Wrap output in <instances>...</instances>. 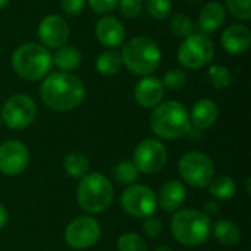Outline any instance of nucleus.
Segmentation results:
<instances>
[{
    "label": "nucleus",
    "mask_w": 251,
    "mask_h": 251,
    "mask_svg": "<svg viewBox=\"0 0 251 251\" xmlns=\"http://www.w3.org/2000/svg\"><path fill=\"white\" fill-rule=\"evenodd\" d=\"M40 96L43 103L51 110L69 112L82 103L85 85L71 72H53L43 79Z\"/></svg>",
    "instance_id": "f257e3e1"
},
{
    "label": "nucleus",
    "mask_w": 251,
    "mask_h": 251,
    "mask_svg": "<svg viewBox=\"0 0 251 251\" xmlns=\"http://www.w3.org/2000/svg\"><path fill=\"white\" fill-rule=\"evenodd\" d=\"M150 128L154 135L163 140L182 138L191 131L188 110L176 100L162 101L151 112Z\"/></svg>",
    "instance_id": "f03ea898"
},
{
    "label": "nucleus",
    "mask_w": 251,
    "mask_h": 251,
    "mask_svg": "<svg viewBox=\"0 0 251 251\" xmlns=\"http://www.w3.org/2000/svg\"><path fill=\"white\" fill-rule=\"evenodd\" d=\"M171 231L179 244L197 247L209 240L212 234V221L201 210L179 209L172 216Z\"/></svg>",
    "instance_id": "7ed1b4c3"
},
{
    "label": "nucleus",
    "mask_w": 251,
    "mask_h": 251,
    "mask_svg": "<svg viewBox=\"0 0 251 251\" xmlns=\"http://www.w3.org/2000/svg\"><path fill=\"white\" fill-rule=\"evenodd\" d=\"M113 196L112 181L100 172H91L82 176L76 190L78 204L87 215H97L107 210L113 201Z\"/></svg>",
    "instance_id": "20e7f679"
},
{
    "label": "nucleus",
    "mask_w": 251,
    "mask_h": 251,
    "mask_svg": "<svg viewBox=\"0 0 251 251\" xmlns=\"http://www.w3.org/2000/svg\"><path fill=\"white\" fill-rule=\"evenodd\" d=\"M122 63L129 69V72L147 76L151 75L162 62V51L156 41L149 37H134L122 49Z\"/></svg>",
    "instance_id": "39448f33"
},
{
    "label": "nucleus",
    "mask_w": 251,
    "mask_h": 251,
    "mask_svg": "<svg viewBox=\"0 0 251 251\" xmlns=\"http://www.w3.org/2000/svg\"><path fill=\"white\" fill-rule=\"evenodd\" d=\"M53 65V56L49 49L37 43H25L12 54V68L26 81H38L49 75Z\"/></svg>",
    "instance_id": "423d86ee"
},
{
    "label": "nucleus",
    "mask_w": 251,
    "mask_h": 251,
    "mask_svg": "<svg viewBox=\"0 0 251 251\" xmlns=\"http://www.w3.org/2000/svg\"><path fill=\"white\" fill-rule=\"evenodd\" d=\"M178 172L188 185L204 188L215 178V165L207 154L201 151H188L179 159Z\"/></svg>",
    "instance_id": "0eeeda50"
},
{
    "label": "nucleus",
    "mask_w": 251,
    "mask_h": 251,
    "mask_svg": "<svg viewBox=\"0 0 251 251\" xmlns=\"http://www.w3.org/2000/svg\"><path fill=\"white\" fill-rule=\"evenodd\" d=\"M215 56V44L209 35L203 32L191 34L184 38L178 49V60L188 69H201L212 62Z\"/></svg>",
    "instance_id": "6e6552de"
},
{
    "label": "nucleus",
    "mask_w": 251,
    "mask_h": 251,
    "mask_svg": "<svg viewBox=\"0 0 251 251\" xmlns=\"http://www.w3.org/2000/svg\"><path fill=\"white\" fill-rule=\"evenodd\" d=\"M101 226L90 215H81L72 219L65 229V241L74 250H87L99 243Z\"/></svg>",
    "instance_id": "1a4fd4ad"
},
{
    "label": "nucleus",
    "mask_w": 251,
    "mask_h": 251,
    "mask_svg": "<svg viewBox=\"0 0 251 251\" xmlns=\"http://www.w3.org/2000/svg\"><path fill=\"white\" fill-rule=\"evenodd\" d=\"M132 163L140 174H159L168 163V149L156 138H146L135 147Z\"/></svg>",
    "instance_id": "9d476101"
},
{
    "label": "nucleus",
    "mask_w": 251,
    "mask_h": 251,
    "mask_svg": "<svg viewBox=\"0 0 251 251\" xmlns=\"http://www.w3.org/2000/svg\"><path fill=\"white\" fill-rule=\"evenodd\" d=\"M0 116L10 129L28 128L37 116L35 101L26 94H13L4 101Z\"/></svg>",
    "instance_id": "9b49d317"
},
{
    "label": "nucleus",
    "mask_w": 251,
    "mask_h": 251,
    "mask_svg": "<svg viewBox=\"0 0 251 251\" xmlns=\"http://www.w3.org/2000/svg\"><path fill=\"white\" fill-rule=\"evenodd\" d=\"M121 206L124 212L132 218L144 219L154 215L157 207L156 193L143 184H132L125 188L121 196Z\"/></svg>",
    "instance_id": "f8f14e48"
},
{
    "label": "nucleus",
    "mask_w": 251,
    "mask_h": 251,
    "mask_svg": "<svg viewBox=\"0 0 251 251\" xmlns=\"http://www.w3.org/2000/svg\"><path fill=\"white\" fill-rule=\"evenodd\" d=\"M29 165V150L19 140H7L0 144V172L7 176L22 174Z\"/></svg>",
    "instance_id": "ddd939ff"
},
{
    "label": "nucleus",
    "mask_w": 251,
    "mask_h": 251,
    "mask_svg": "<svg viewBox=\"0 0 251 251\" xmlns=\"http://www.w3.org/2000/svg\"><path fill=\"white\" fill-rule=\"evenodd\" d=\"M38 38L46 49H59L69 38V26L62 16L49 15L38 25Z\"/></svg>",
    "instance_id": "4468645a"
},
{
    "label": "nucleus",
    "mask_w": 251,
    "mask_h": 251,
    "mask_svg": "<svg viewBox=\"0 0 251 251\" xmlns=\"http://www.w3.org/2000/svg\"><path fill=\"white\" fill-rule=\"evenodd\" d=\"M165 96V87L162 79L156 76H143L134 87V99L138 106L144 109H154L162 103Z\"/></svg>",
    "instance_id": "2eb2a0df"
},
{
    "label": "nucleus",
    "mask_w": 251,
    "mask_h": 251,
    "mask_svg": "<svg viewBox=\"0 0 251 251\" xmlns=\"http://www.w3.org/2000/svg\"><path fill=\"white\" fill-rule=\"evenodd\" d=\"M125 26L124 24L110 15H104L99 22L96 24V38L100 44H103L107 49H118L125 41Z\"/></svg>",
    "instance_id": "dca6fc26"
},
{
    "label": "nucleus",
    "mask_w": 251,
    "mask_h": 251,
    "mask_svg": "<svg viewBox=\"0 0 251 251\" xmlns=\"http://www.w3.org/2000/svg\"><path fill=\"white\" fill-rule=\"evenodd\" d=\"M157 206L166 212V213H175L178 212L187 199V190L185 185L178 179H169L163 182L159 193L156 194Z\"/></svg>",
    "instance_id": "f3484780"
},
{
    "label": "nucleus",
    "mask_w": 251,
    "mask_h": 251,
    "mask_svg": "<svg viewBox=\"0 0 251 251\" xmlns=\"http://www.w3.org/2000/svg\"><path fill=\"white\" fill-rule=\"evenodd\" d=\"M190 115L191 126H194L197 131H204L215 125L219 116V109L216 103L210 99H200L194 103Z\"/></svg>",
    "instance_id": "a211bd4d"
},
{
    "label": "nucleus",
    "mask_w": 251,
    "mask_h": 251,
    "mask_svg": "<svg viewBox=\"0 0 251 251\" xmlns=\"http://www.w3.org/2000/svg\"><path fill=\"white\" fill-rule=\"evenodd\" d=\"M222 46L232 54H240L249 50L251 46V32L243 24L229 25L222 34Z\"/></svg>",
    "instance_id": "6ab92c4d"
},
{
    "label": "nucleus",
    "mask_w": 251,
    "mask_h": 251,
    "mask_svg": "<svg viewBox=\"0 0 251 251\" xmlns=\"http://www.w3.org/2000/svg\"><path fill=\"white\" fill-rule=\"evenodd\" d=\"M225 19H226V9L218 1H210L206 6H203V9L200 10L197 25L203 34H207L219 29L224 25Z\"/></svg>",
    "instance_id": "aec40b11"
},
{
    "label": "nucleus",
    "mask_w": 251,
    "mask_h": 251,
    "mask_svg": "<svg viewBox=\"0 0 251 251\" xmlns=\"http://www.w3.org/2000/svg\"><path fill=\"white\" fill-rule=\"evenodd\" d=\"M212 234L222 246H235L241 240L238 225L229 219H218L212 225Z\"/></svg>",
    "instance_id": "412c9836"
},
{
    "label": "nucleus",
    "mask_w": 251,
    "mask_h": 251,
    "mask_svg": "<svg viewBox=\"0 0 251 251\" xmlns=\"http://www.w3.org/2000/svg\"><path fill=\"white\" fill-rule=\"evenodd\" d=\"M82 56L81 51L76 47L72 46H62L57 49V51L53 56V63L62 71V72H71L76 69L81 65Z\"/></svg>",
    "instance_id": "4be33fe9"
},
{
    "label": "nucleus",
    "mask_w": 251,
    "mask_h": 251,
    "mask_svg": "<svg viewBox=\"0 0 251 251\" xmlns=\"http://www.w3.org/2000/svg\"><path fill=\"white\" fill-rule=\"evenodd\" d=\"M207 188H209L210 196L215 200H221V201L231 200L235 196V193H237L235 181L231 176H226V175L215 176L210 181V184L207 185Z\"/></svg>",
    "instance_id": "5701e85b"
},
{
    "label": "nucleus",
    "mask_w": 251,
    "mask_h": 251,
    "mask_svg": "<svg viewBox=\"0 0 251 251\" xmlns=\"http://www.w3.org/2000/svg\"><path fill=\"white\" fill-rule=\"evenodd\" d=\"M63 169L65 172L75 179H81L88 174L90 169V160L84 153L79 151H72L65 156L63 159Z\"/></svg>",
    "instance_id": "b1692460"
},
{
    "label": "nucleus",
    "mask_w": 251,
    "mask_h": 251,
    "mask_svg": "<svg viewBox=\"0 0 251 251\" xmlns=\"http://www.w3.org/2000/svg\"><path fill=\"white\" fill-rule=\"evenodd\" d=\"M122 65H124L122 57L115 50H107V51L100 53L97 60H96V69L104 76L116 75L121 71Z\"/></svg>",
    "instance_id": "393cba45"
},
{
    "label": "nucleus",
    "mask_w": 251,
    "mask_h": 251,
    "mask_svg": "<svg viewBox=\"0 0 251 251\" xmlns=\"http://www.w3.org/2000/svg\"><path fill=\"white\" fill-rule=\"evenodd\" d=\"M113 178L119 185L129 187L137 182V179L140 178V172L132 163V160H122L115 166Z\"/></svg>",
    "instance_id": "a878e982"
},
{
    "label": "nucleus",
    "mask_w": 251,
    "mask_h": 251,
    "mask_svg": "<svg viewBox=\"0 0 251 251\" xmlns=\"http://www.w3.org/2000/svg\"><path fill=\"white\" fill-rule=\"evenodd\" d=\"M207 78H209L210 84L218 90L229 87L232 84V81H234V75H232L231 69H228L224 65L210 66L209 71H207Z\"/></svg>",
    "instance_id": "bb28decb"
},
{
    "label": "nucleus",
    "mask_w": 251,
    "mask_h": 251,
    "mask_svg": "<svg viewBox=\"0 0 251 251\" xmlns=\"http://www.w3.org/2000/svg\"><path fill=\"white\" fill-rule=\"evenodd\" d=\"M118 251H149V246L140 234L125 232L118 238Z\"/></svg>",
    "instance_id": "cd10ccee"
},
{
    "label": "nucleus",
    "mask_w": 251,
    "mask_h": 251,
    "mask_svg": "<svg viewBox=\"0 0 251 251\" xmlns=\"http://www.w3.org/2000/svg\"><path fill=\"white\" fill-rule=\"evenodd\" d=\"M169 28L172 31V34L175 37H179V38H187L190 37L191 34H194V24L193 21L184 15V13H178L175 15L171 22H169Z\"/></svg>",
    "instance_id": "c85d7f7f"
},
{
    "label": "nucleus",
    "mask_w": 251,
    "mask_h": 251,
    "mask_svg": "<svg viewBox=\"0 0 251 251\" xmlns=\"http://www.w3.org/2000/svg\"><path fill=\"white\" fill-rule=\"evenodd\" d=\"M147 13L159 21L166 19L171 15L172 10V1L171 0H146L144 1Z\"/></svg>",
    "instance_id": "c756f323"
},
{
    "label": "nucleus",
    "mask_w": 251,
    "mask_h": 251,
    "mask_svg": "<svg viewBox=\"0 0 251 251\" xmlns=\"http://www.w3.org/2000/svg\"><path fill=\"white\" fill-rule=\"evenodd\" d=\"M187 81H188V76L182 69H171L165 74L162 84L165 88H169L172 91H178L187 85Z\"/></svg>",
    "instance_id": "7c9ffc66"
},
{
    "label": "nucleus",
    "mask_w": 251,
    "mask_h": 251,
    "mask_svg": "<svg viewBox=\"0 0 251 251\" xmlns=\"http://www.w3.org/2000/svg\"><path fill=\"white\" fill-rule=\"evenodd\" d=\"M226 7L232 16L241 21L251 19V0H225Z\"/></svg>",
    "instance_id": "2f4dec72"
},
{
    "label": "nucleus",
    "mask_w": 251,
    "mask_h": 251,
    "mask_svg": "<svg viewBox=\"0 0 251 251\" xmlns=\"http://www.w3.org/2000/svg\"><path fill=\"white\" fill-rule=\"evenodd\" d=\"M118 7L119 12L125 16V18H138L143 12L144 7V1L143 0H118Z\"/></svg>",
    "instance_id": "473e14b6"
},
{
    "label": "nucleus",
    "mask_w": 251,
    "mask_h": 251,
    "mask_svg": "<svg viewBox=\"0 0 251 251\" xmlns=\"http://www.w3.org/2000/svg\"><path fill=\"white\" fill-rule=\"evenodd\" d=\"M143 232L149 238H157V237H160L162 232H163V224H162V221L157 216H154V215H150V216L144 218Z\"/></svg>",
    "instance_id": "72a5a7b5"
},
{
    "label": "nucleus",
    "mask_w": 251,
    "mask_h": 251,
    "mask_svg": "<svg viewBox=\"0 0 251 251\" xmlns=\"http://www.w3.org/2000/svg\"><path fill=\"white\" fill-rule=\"evenodd\" d=\"M88 4L94 13L107 15L118 6V0H88Z\"/></svg>",
    "instance_id": "f704fd0d"
},
{
    "label": "nucleus",
    "mask_w": 251,
    "mask_h": 251,
    "mask_svg": "<svg viewBox=\"0 0 251 251\" xmlns=\"http://www.w3.org/2000/svg\"><path fill=\"white\" fill-rule=\"evenodd\" d=\"M87 0H60V7L63 12L69 16H76L79 15L84 7H85Z\"/></svg>",
    "instance_id": "c9c22d12"
},
{
    "label": "nucleus",
    "mask_w": 251,
    "mask_h": 251,
    "mask_svg": "<svg viewBox=\"0 0 251 251\" xmlns=\"http://www.w3.org/2000/svg\"><path fill=\"white\" fill-rule=\"evenodd\" d=\"M203 209H204L203 213H206L210 218V216H213V215H216L219 212V204H218V201H207Z\"/></svg>",
    "instance_id": "e433bc0d"
},
{
    "label": "nucleus",
    "mask_w": 251,
    "mask_h": 251,
    "mask_svg": "<svg viewBox=\"0 0 251 251\" xmlns=\"http://www.w3.org/2000/svg\"><path fill=\"white\" fill-rule=\"evenodd\" d=\"M7 219H9V215H7V210L6 207L0 203V229H3L7 224Z\"/></svg>",
    "instance_id": "4c0bfd02"
},
{
    "label": "nucleus",
    "mask_w": 251,
    "mask_h": 251,
    "mask_svg": "<svg viewBox=\"0 0 251 251\" xmlns=\"http://www.w3.org/2000/svg\"><path fill=\"white\" fill-rule=\"evenodd\" d=\"M154 251H172L169 247H165V246H160V247H157Z\"/></svg>",
    "instance_id": "58836bf2"
},
{
    "label": "nucleus",
    "mask_w": 251,
    "mask_h": 251,
    "mask_svg": "<svg viewBox=\"0 0 251 251\" xmlns=\"http://www.w3.org/2000/svg\"><path fill=\"white\" fill-rule=\"evenodd\" d=\"M7 1H9V0H0V9L4 7V6L7 4Z\"/></svg>",
    "instance_id": "ea45409f"
},
{
    "label": "nucleus",
    "mask_w": 251,
    "mask_h": 251,
    "mask_svg": "<svg viewBox=\"0 0 251 251\" xmlns=\"http://www.w3.org/2000/svg\"><path fill=\"white\" fill-rule=\"evenodd\" d=\"M1 124H3V121H1V116H0V126H1Z\"/></svg>",
    "instance_id": "a19ab883"
},
{
    "label": "nucleus",
    "mask_w": 251,
    "mask_h": 251,
    "mask_svg": "<svg viewBox=\"0 0 251 251\" xmlns=\"http://www.w3.org/2000/svg\"><path fill=\"white\" fill-rule=\"evenodd\" d=\"M187 1H196V0H187Z\"/></svg>",
    "instance_id": "79ce46f5"
}]
</instances>
